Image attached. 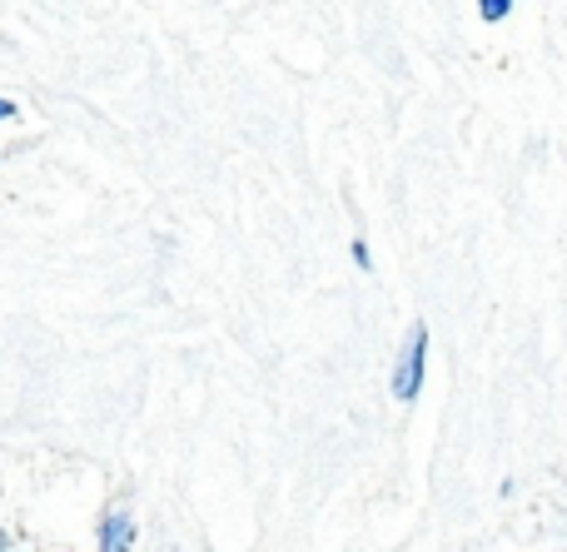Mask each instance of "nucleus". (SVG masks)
Here are the masks:
<instances>
[{"label":"nucleus","instance_id":"f257e3e1","mask_svg":"<svg viewBox=\"0 0 567 552\" xmlns=\"http://www.w3.org/2000/svg\"><path fill=\"white\" fill-rule=\"evenodd\" d=\"M423 348H429V334H423V329H413L409 344H403V354H399V368H393V394H399V398L419 394V384H423Z\"/></svg>","mask_w":567,"mask_h":552},{"label":"nucleus","instance_id":"f03ea898","mask_svg":"<svg viewBox=\"0 0 567 552\" xmlns=\"http://www.w3.org/2000/svg\"><path fill=\"white\" fill-rule=\"evenodd\" d=\"M105 552H130V523L125 518H110L105 523Z\"/></svg>","mask_w":567,"mask_h":552},{"label":"nucleus","instance_id":"7ed1b4c3","mask_svg":"<svg viewBox=\"0 0 567 552\" xmlns=\"http://www.w3.org/2000/svg\"><path fill=\"white\" fill-rule=\"evenodd\" d=\"M483 15H488V20L508 15V0H483Z\"/></svg>","mask_w":567,"mask_h":552},{"label":"nucleus","instance_id":"20e7f679","mask_svg":"<svg viewBox=\"0 0 567 552\" xmlns=\"http://www.w3.org/2000/svg\"><path fill=\"white\" fill-rule=\"evenodd\" d=\"M0 119H10V105H6V100H0Z\"/></svg>","mask_w":567,"mask_h":552}]
</instances>
